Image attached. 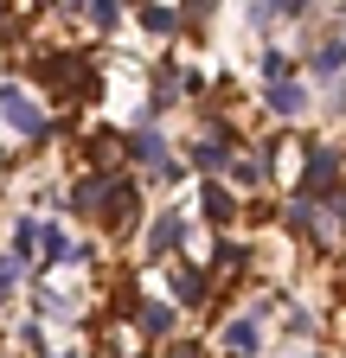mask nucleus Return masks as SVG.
I'll return each mask as SVG.
<instances>
[{"label":"nucleus","instance_id":"nucleus-11","mask_svg":"<svg viewBox=\"0 0 346 358\" xmlns=\"http://www.w3.org/2000/svg\"><path fill=\"white\" fill-rule=\"evenodd\" d=\"M173 294H180V301H186V307H199V301H205V294H212V282H205V275H199V268H173Z\"/></svg>","mask_w":346,"mask_h":358},{"label":"nucleus","instance_id":"nucleus-3","mask_svg":"<svg viewBox=\"0 0 346 358\" xmlns=\"http://www.w3.org/2000/svg\"><path fill=\"white\" fill-rule=\"evenodd\" d=\"M103 211H109V231H128V224H135V211H141L135 186H128V179H116V173H109V192H103Z\"/></svg>","mask_w":346,"mask_h":358},{"label":"nucleus","instance_id":"nucleus-17","mask_svg":"<svg viewBox=\"0 0 346 358\" xmlns=\"http://www.w3.org/2000/svg\"><path fill=\"white\" fill-rule=\"evenodd\" d=\"M244 268V243H219V275H237Z\"/></svg>","mask_w":346,"mask_h":358},{"label":"nucleus","instance_id":"nucleus-2","mask_svg":"<svg viewBox=\"0 0 346 358\" xmlns=\"http://www.w3.org/2000/svg\"><path fill=\"white\" fill-rule=\"evenodd\" d=\"M0 115H7V128H20L26 141H39V134H52V122L39 115V103L26 96L20 83H0Z\"/></svg>","mask_w":346,"mask_h":358},{"label":"nucleus","instance_id":"nucleus-21","mask_svg":"<svg viewBox=\"0 0 346 358\" xmlns=\"http://www.w3.org/2000/svg\"><path fill=\"white\" fill-rule=\"evenodd\" d=\"M13 282H20V262H13V256H0V294H7Z\"/></svg>","mask_w":346,"mask_h":358},{"label":"nucleus","instance_id":"nucleus-18","mask_svg":"<svg viewBox=\"0 0 346 358\" xmlns=\"http://www.w3.org/2000/svg\"><path fill=\"white\" fill-rule=\"evenodd\" d=\"M256 64H263V77L276 83V77H289L295 71V58H282V52H263V58H256Z\"/></svg>","mask_w":346,"mask_h":358},{"label":"nucleus","instance_id":"nucleus-9","mask_svg":"<svg viewBox=\"0 0 346 358\" xmlns=\"http://www.w3.org/2000/svg\"><path fill=\"white\" fill-rule=\"evenodd\" d=\"M308 71H314V77H340V71H346V38H327L321 52L308 58Z\"/></svg>","mask_w":346,"mask_h":358},{"label":"nucleus","instance_id":"nucleus-8","mask_svg":"<svg viewBox=\"0 0 346 358\" xmlns=\"http://www.w3.org/2000/svg\"><path fill=\"white\" fill-rule=\"evenodd\" d=\"M135 327H141V339H167L173 333V307H160V301L135 307Z\"/></svg>","mask_w":346,"mask_h":358},{"label":"nucleus","instance_id":"nucleus-14","mask_svg":"<svg viewBox=\"0 0 346 358\" xmlns=\"http://www.w3.org/2000/svg\"><path fill=\"white\" fill-rule=\"evenodd\" d=\"M128 154H135V160H154V166L167 160V148H160V134H154V128H141L135 141H128Z\"/></svg>","mask_w":346,"mask_h":358},{"label":"nucleus","instance_id":"nucleus-15","mask_svg":"<svg viewBox=\"0 0 346 358\" xmlns=\"http://www.w3.org/2000/svg\"><path fill=\"white\" fill-rule=\"evenodd\" d=\"M39 250H46V262H64V256H71V243H64L58 224H52V231H39Z\"/></svg>","mask_w":346,"mask_h":358},{"label":"nucleus","instance_id":"nucleus-5","mask_svg":"<svg viewBox=\"0 0 346 358\" xmlns=\"http://www.w3.org/2000/svg\"><path fill=\"white\" fill-rule=\"evenodd\" d=\"M199 211H205V224H231V211H237V199L219 186V179L205 173V186H199Z\"/></svg>","mask_w":346,"mask_h":358},{"label":"nucleus","instance_id":"nucleus-19","mask_svg":"<svg viewBox=\"0 0 346 358\" xmlns=\"http://www.w3.org/2000/svg\"><path fill=\"white\" fill-rule=\"evenodd\" d=\"M308 327H314V313H308V307H295V313H289V339H301Z\"/></svg>","mask_w":346,"mask_h":358},{"label":"nucleus","instance_id":"nucleus-4","mask_svg":"<svg viewBox=\"0 0 346 358\" xmlns=\"http://www.w3.org/2000/svg\"><path fill=\"white\" fill-rule=\"evenodd\" d=\"M180 243H186V211H160L148 231V256H173Z\"/></svg>","mask_w":346,"mask_h":358},{"label":"nucleus","instance_id":"nucleus-10","mask_svg":"<svg viewBox=\"0 0 346 358\" xmlns=\"http://www.w3.org/2000/svg\"><path fill=\"white\" fill-rule=\"evenodd\" d=\"M263 160L270 154H231V179H237V186H263V179H270Z\"/></svg>","mask_w":346,"mask_h":358},{"label":"nucleus","instance_id":"nucleus-1","mask_svg":"<svg viewBox=\"0 0 346 358\" xmlns=\"http://www.w3.org/2000/svg\"><path fill=\"white\" fill-rule=\"evenodd\" d=\"M340 186H346L340 154L333 148H308V160H301V192H308V199H333Z\"/></svg>","mask_w":346,"mask_h":358},{"label":"nucleus","instance_id":"nucleus-7","mask_svg":"<svg viewBox=\"0 0 346 358\" xmlns=\"http://www.w3.org/2000/svg\"><path fill=\"white\" fill-rule=\"evenodd\" d=\"M231 352H256L263 345V327H256V313H237V320H225V333H219Z\"/></svg>","mask_w":346,"mask_h":358},{"label":"nucleus","instance_id":"nucleus-6","mask_svg":"<svg viewBox=\"0 0 346 358\" xmlns=\"http://www.w3.org/2000/svg\"><path fill=\"white\" fill-rule=\"evenodd\" d=\"M39 77H46V83H58V90H83V83H90L83 58H46V64H39Z\"/></svg>","mask_w":346,"mask_h":358},{"label":"nucleus","instance_id":"nucleus-16","mask_svg":"<svg viewBox=\"0 0 346 358\" xmlns=\"http://www.w3.org/2000/svg\"><path fill=\"white\" fill-rule=\"evenodd\" d=\"M116 20H122V0H90V26H103V32H109Z\"/></svg>","mask_w":346,"mask_h":358},{"label":"nucleus","instance_id":"nucleus-12","mask_svg":"<svg viewBox=\"0 0 346 358\" xmlns=\"http://www.w3.org/2000/svg\"><path fill=\"white\" fill-rule=\"evenodd\" d=\"M270 109H276V115H301V109H308V96H301L289 77H276V83H270Z\"/></svg>","mask_w":346,"mask_h":358},{"label":"nucleus","instance_id":"nucleus-20","mask_svg":"<svg viewBox=\"0 0 346 358\" xmlns=\"http://www.w3.org/2000/svg\"><path fill=\"white\" fill-rule=\"evenodd\" d=\"M212 20V0H186V26H205Z\"/></svg>","mask_w":346,"mask_h":358},{"label":"nucleus","instance_id":"nucleus-13","mask_svg":"<svg viewBox=\"0 0 346 358\" xmlns=\"http://www.w3.org/2000/svg\"><path fill=\"white\" fill-rule=\"evenodd\" d=\"M141 26H148V32H160V38H167V32H173V26H180V13H173V7H160V0H148V7H141Z\"/></svg>","mask_w":346,"mask_h":358}]
</instances>
